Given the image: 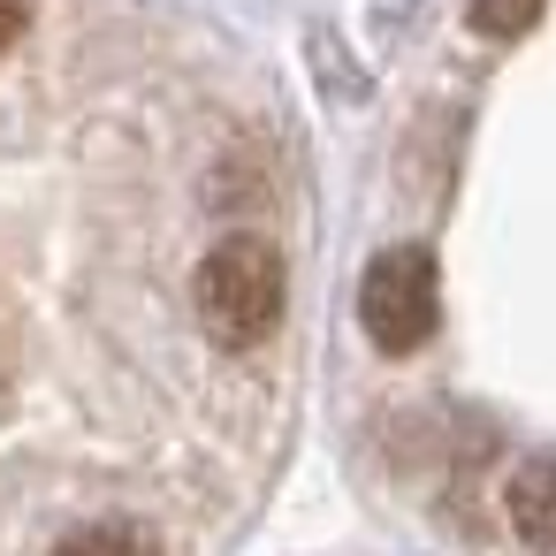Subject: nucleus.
Listing matches in <instances>:
<instances>
[{
	"label": "nucleus",
	"mask_w": 556,
	"mask_h": 556,
	"mask_svg": "<svg viewBox=\"0 0 556 556\" xmlns=\"http://www.w3.org/2000/svg\"><path fill=\"white\" fill-rule=\"evenodd\" d=\"M199 298V328L222 343V351H244V343H267L275 320H282V298H290V275H282V252L267 237H222L191 282Z\"/></svg>",
	"instance_id": "nucleus-1"
},
{
	"label": "nucleus",
	"mask_w": 556,
	"mask_h": 556,
	"mask_svg": "<svg viewBox=\"0 0 556 556\" xmlns=\"http://www.w3.org/2000/svg\"><path fill=\"white\" fill-rule=\"evenodd\" d=\"M358 320H366V336H374L389 358L419 351V343L434 336V320H442L434 252H427V244H389V252L358 275Z\"/></svg>",
	"instance_id": "nucleus-2"
},
{
	"label": "nucleus",
	"mask_w": 556,
	"mask_h": 556,
	"mask_svg": "<svg viewBox=\"0 0 556 556\" xmlns=\"http://www.w3.org/2000/svg\"><path fill=\"white\" fill-rule=\"evenodd\" d=\"M503 518L526 548H556V457H533L503 488Z\"/></svg>",
	"instance_id": "nucleus-3"
},
{
	"label": "nucleus",
	"mask_w": 556,
	"mask_h": 556,
	"mask_svg": "<svg viewBox=\"0 0 556 556\" xmlns=\"http://www.w3.org/2000/svg\"><path fill=\"white\" fill-rule=\"evenodd\" d=\"M54 556H153V533H138V526H85Z\"/></svg>",
	"instance_id": "nucleus-4"
},
{
	"label": "nucleus",
	"mask_w": 556,
	"mask_h": 556,
	"mask_svg": "<svg viewBox=\"0 0 556 556\" xmlns=\"http://www.w3.org/2000/svg\"><path fill=\"white\" fill-rule=\"evenodd\" d=\"M541 9H548V0H472V31H488V39H518V31L541 24Z\"/></svg>",
	"instance_id": "nucleus-5"
},
{
	"label": "nucleus",
	"mask_w": 556,
	"mask_h": 556,
	"mask_svg": "<svg viewBox=\"0 0 556 556\" xmlns=\"http://www.w3.org/2000/svg\"><path fill=\"white\" fill-rule=\"evenodd\" d=\"M24 39V0H0V54Z\"/></svg>",
	"instance_id": "nucleus-6"
}]
</instances>
